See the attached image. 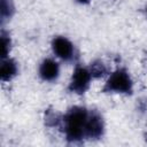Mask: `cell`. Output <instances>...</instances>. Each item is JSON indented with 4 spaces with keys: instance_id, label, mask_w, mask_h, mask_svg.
<instances>
[{
    "instance_id": "obj_4",
    "label": "cell",
    "mask_w": 147,
    "mask_h": 147,
    "mask_svg": "<svg viewBox=\"0 0 147 147\" xmlns=\"http://www.w3.org/2000/svg\"><path fill=\"white\" fill-rule=\"evenodd\" d=\"M51 47L54 55L64 62L74 61L76 57L75 45L67 37H63V36L54 37L51 42Z\"/></svg>"
},
{
    "instance_id": "obj_2",
    "label": "cell",
    "mask_w": 147,
    "mask_h": 147,
    "mask_svg": "<svg viewBox=\"0 0 147 147\" xmlns=\"http://www.w3.org/2000/svg\"><path fill=\"white\" fill-rule=\"evenodd\" d=\"M103 93L131 94L133 92V80L129 71L124 68H118L109 74L103 87Z\"/></svg>"
},
{
    "instance_id": "obj_12",
    "label": "cell",
    "mask_w": 147,
    "mask_h": 147,
    "mask_svg": "<svg viewBox=\"0 0 147 147\" xmlns=\"http://www.w3.org/2000/svg\"><path fill=\"white\" fill-rule=\"evenodd\" d=\"M146 13H147V8H146Z\"/></svg>"
},
{
    "instance_id": "obj_5",
    "label": "cell",
    "mask_w": 147,
    "mask_h": 147,
    "mask_svg": "<svg viewBox=\"0 0 147 147\" xmlns=\"http://www.w3.org/2000/svg\"><path fill=\"white\" fill-rule=\"evenodd\" d=\"M105 133V122L102 116L96 110H90L86 129H85V137L86 139H100Z\"/></svg>"
},
{
    "instance_id": "obj_10",
    "label": "cell",
    "mask_w": 147,
    "mask_h": 147,
    "mask_svg": "<svg viewBox=\"0 0 147 147\" xmlns=\"http://www.w3.org/2000/svg\"><path fill=\"white\" fill-rule=\"evenodd\" d=\"M0 46H1L0 47L1 48V59L8 57L10 47H11V40H10V37L5 31H2L1 36H0Z\"/></svg>"
},
{
    "instance_id": "obj_6",
    "label": "cell",
    "mask_w": 147,
    "mask_h": 147,
    "mask_svg": "<svg viewBox=\"0 0 147 147\" xmlns=\"http://www.w3.org/2000/svg\"><path fill=\"white\" fill-rule=\"evenodd\" d=\"M38 75L44 82H55L60 76V64L54 59L46 57L39 64Z\"/></svg>"
},
{
    "instance_id": "obj_11",
    "label": "cell",
    "mask_w": 147,
    "mask_h": 147,
    "mask_svg": "<svg viewBox=\"0 0 147 147\" xmlns=\"http://www.w3.org/2000/svg\"><path fill=\"white\" fill-rule=\"evenodd\" d=\"M75 1L78 2V3H82V5H86V3L91 2V0H75Z\"/></svg>"
},
{
    "instance_id": "obj_8",
    "label": "cell",
    "mask_w": 147,
    "mask_h": 147,
    "mask_svg": "<svg viewBox=\"0 0 147 147\" xmlns=\"http://www.w3.org/2000/svg\"><path fill=\"white\" fill-rule=\"evenodd\" d=\"M14 2L13 0H0V16L1 21L5 22L9 20L14 14Z\"/></svg>"
},
{
    "instance_id": "obj_7",
    "label": "cell",
    "mask_w": 147,
    "mask_h": 147,
    "mask_svg": "<svg viewBox=\"0 0 147 147\" xmlns=\"http://www.w3.org/2000/svg\"><path fill=\"white\" fill-rule=\"evenodd\" d=\"M18 72V67L15 60L10 59L9 56L6 59H2L1 65H0V79L2 82H9L11 80Z\"/></svg>"
},
{
    "instance_id": "obj_1",
    "label": "cell",
    "mask_w": 147,
    "mask_h": 147,
    "mask_svg": "<svg viewBox=\"0 0 147 147\" xmlns=\"http://www.w3.org/2000/svg\"><path fill=\"white\" fill-rule=\"evenodd\" d=\"M90 110L85 107L75 106L68 109V111L61 118V126L65 139L69 142H79L85 139V129Z\"/></svg>"
},
{
    "instance_id": "obj_9",
    "label": "cell",
    "mask_w": 147,
    "mask_h": 147,
    "mask_svg": "<svg viewBox=\"0 0 147 147\" xmlns=\"http://www.w3.org/2000/svg\"><path fill=\"white\" fill-rule=\"evenodd\" d=\"M90 71L93 76V78H101L103 76L107 75L108 70H107V67L103 64V62L101 61H94L93 63H91V67H90Z\"/></svg>"
},
{
    "instance_id": "obj_3",
    "label": "cell",
    "mask_w": 147,
    "mask_h": 147,
    "mask_svg": "<svg viewBox=\"0 0 147 147\" xmlns=\"http://www.w3.org/2000/svg\"><path fill=\"white\" fill-rule=\"evenodd\" d=\"M92 79H93V76L90 71V68H86L83 65H76L70 77L68 90L69 92L78 95L84 94L90 88Z\"/></svg>"
}]
</instances>
